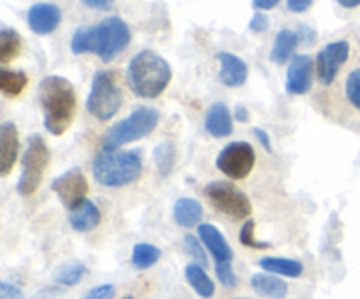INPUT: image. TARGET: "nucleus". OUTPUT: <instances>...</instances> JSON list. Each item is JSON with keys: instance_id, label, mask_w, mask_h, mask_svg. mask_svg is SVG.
Listing matches in <instances>:
<instances>
[{"instance_id": "nucleus-1", "label": "nucleus", "mask_w": 360, "mask_h": 299, "mask_svg": "<svg viewBox=\"0 0 360 299\" xmlns=\"http://www.w3.org/2000/svg\"><path fill=\"white\" fill-rule=\"evenodd\" d=\"M130 28L120 16H109L95 25H84L74 32L70 51L74 55L94 53L104 63L112 62L130 44Z\"/></svg>"}, {"instance_id": "nucleus-2", "label": "nucleus", "mask_w": 360, "mask_h": 299, "mask_svg": "<svg viewBox=\"0 0 360 299\" xmlns=\"http://www.w3.org/2000/svg\"><path fill=\"white\" fill-rule=\"evenodd\" d=\"M44 127L53 136H62L74 122L77 109V97L74 84L63 76H46L39 83Z\"/></svg>"}, {"instance_id": "nucleus-3", "label": "nucleus", "mask_w": 360, "mask_h": 299, "mask_svg": "<svg viewBox=\"0 0 360 299\" xmlns=\"http://www.w3.org/2000/svg\"><path fill=\"white\" fill-rule=\"evenodd\" d=\"M171 79L172 69L169 62L151 49H143L134 55L127 67V83L137 97H158L164 94Z\"/></svg>"}, {"instance_id": "nucleus-4", "label": "nucleus", "mask_w": 360, "mask_h": 299, "mask_svg": "<svg viewBox=\"0 0 360 299\" xmlns=\"http://www.w3.org/2000/svg\"><path fill=\"white\" fill-rule=\"evenodd\" d=\"M94 178L101 185L116 189L136 182L143 172V155L139 150H104L102 148L91 164Z\"/></svg>"}, {"instance_id": "nucleus-5", "label": "nucleus", "mask_w": 360, "mask_h": 299, "mask_svg": "<svg viewBox=\"0 0 360 299\" xmlns=\"http://www.w3.org/2000/svg\"><path fill=\"white\" fill-rule=\"evenodd\" d=\"M158 120H160L158 109L151 108V106H139L127 118L120 120L118 123L105 130L104 137H102V148L104 150H118L123 144L143 139L157 129Z\"/></svg>"}, {"instance_id": "nucleus-6", "label": "nucleus", "mask_w": 360, "mask_h": 299, "mask_svg": "<svg viewBox=\"0 0 360 299\" xmlns=\"http://www.w3.org/2000/svg\"><path fill=\"white\" fill-rule=\"evenodd\" d=\"M49 158H51V153H49L46 141L39 134L28 136L27 148L21 155V174L16 183V190L20 196L28 197L37 192L42 176L48 169Z\"/></svg>"}, {"instance_id": "nucleus-7", "label": "nucleus", "mask_w": 360, "mask_h": 299, "mask_svg": "<svg viewBox=\"0 0 360 299\" xmlns=\"http://www.w3.org/2000/svg\"><path fill=\"white\" fill-rule=\"evenodd\" d=\"M123 104L122 88L111 70L101 69L94 74L90 94L86 98V111L101 122H108Z\"/></svg>"}, {"instance_id": "nucleus-8", "label": "nucleus", "mask_w": 360, "mask_h": 299, "mask_svg": "<svg viewBox=\"0 0 360 299\" xmlns=\"http://www.w3.org/2000/svg\"><path fill=\"white\" fill-rule=\"evenodd\" d=\"M204 197L211 206L225 217L243 220L252 215V201L241 189L225 179H213L202 189Z\"/></svg>"}, {"instance_id": "nucleus-9", "label": "nucleus", "mask_w": 360, "mask_h": 299, "mask_svg": "<svg viewBox=\"0 0 360 299\" xmlns=\"http://www.w3.org/2000/svg\"><path fill=\"white\" fill-rule=\"evenodd\" d=\"M255 150L246 141H232L221 148L217 157V169L231 179H245L255 167Z\"/></svg>"}, {"instance_id": "nucleus-10", "label": "nucleus", "mask_w": 360, "mask_h": 299, "mask_svg": "<svg viewBox=\"0 0 360 299\" xmlns=\"http://www.w3.org/2000/svg\"><path fill=\"white\" fill-rule=\"evenodd\" d=\"M51 190L58 196L60 203L72 211L79 206L83 201H86L88 182L81 167H70L60 176H56L51 183Z\"/></svg>"}, {"instance_id": "nucleus-11", "label": "nucleus", "mask_w": 360, "mask_h": 299, "mask_svg": "<svg viewBox=\"0 0 360 299\" xmlns=\"http://www.w3.org/2000/svg\"><path fill=\"white\" fill-rule=\"evenodd\" d=\"M348 56H350V42L345 39L329 42L320 49L315 60V67L316 76L323 87H330L334 83L340 69L347 63Z\"/></svg>"}, {"instance_id": "nucleus-12", "label": "nucleus", "mask_w": 360, "mask_h": 299, "mask_svg": "<svg viewBox=\"0 0 360 299\" xmlns=\"http://www.w3.org/2000/svg\"><path fill=\"white\" fill-rule=\"evenodd\" d=\"M313 58L309 55H295L287 69L285 90L290 95H304L313 84Z\"/></svg>"}, {"instance_id": "nucleus-13", "label": "nucleus", "mask_w": 360, "mask_h": 299, "mask_svg": "<svg viewBox=\"0 0 360 299\" xmlns=\"http://www.w3.org/2000/svg\"><path fill=\"white\" fill-rule=\"evenodd\" d=\"M28 27L34 34L48 35L58 28L62 21V9L51 2H37L27 13Z\"/></svg>"}, {"instance_id": "nucleus-14", "label": "nucleus", "mask_w": 360, "mask_h": 299, "mask_svg": "<svg viewBox=\"0 0 360 299\" xmlns=\"http://www.w3.org/2000/svg\"><path fill=\"white\" fill-rule=\"evenodd\" d=\"M220 62V70H218V79L221 84L229 88H239L248 79V63L241 56L234 55L231 51H220L217 55Z\"/></svg>"}, {"instance_id": "nucleus-15", "label": "nucleus", "mask_w": 360, "mask_h": 299, "mask_svg": "<svg viewBox=\"0 0 360 299\" xmlns=\"http://www.w3.org/2000/svg\"><path fill=\"white\" fill-rule=\"evenodd\" d=\"M197 232H199V238L202 241V245L213 255L214 266L217 264H232L234 252H232L231 245L225 239V236L220 232V229L214 227L213 224H200Z\"/></svg>"}, {"instance_id": "nucleus-16", "label": "nucleus", "mask_w": 360, "mask_h": 299, "mask_svg": "<svg viewBox=\"0 0 360 299\" xmlns=\"http://www.w3.org/2000/svg\"><path fill=\"white\" fill-rule=\"evenodd\" d=\"M20 151V137L14 122H4L0 125V176H7L14 167Z\"/></svg>"}, {"instance_id": "nucleus-17", "label": "nucleus", "mask_w": 360, "mask_h": 299, "mask_svg": "<svg viewBox=\"0 0 360 299\" xmlns=\"http://www.w3.org/2000/svg\"><path fill=\"white\" fill-rule=\"evenodd\" d=\"M204 129L213 137H227L234 132V116L229 111L225 102H213L207 108L204 118Z\"/></svg>"}, {"instance_id": "nucleus-18", "label": "nucleus", "mask_w": 360, "mask_h": 299, "mask_svg": "<svg viewBox=\"0 0 360 299\" xmlns=\"http://www.w3.org/2000/svg\"><path fill=\"white\" fill-rule=\"evenodd\" d=\"M101 210H98L97 204L90 199L83 201L79 206H76L72 211H69V224L76 232L94 231V229L101 224Z\"/></svg>"}, {"instance_id": "nucleus-19", "label": "nucleus", "mask_w": 360, "mask_h": 299, "mask_svg": "<svg viewBox=\"0 0 360 299\" xmlns=\"http://www.w3.org/2000/svg\"><path fill=\"white\" fill-rule=\"evenodd\" d=\"M250 285L259 295L267 299H285L288 294V284L283 278L271 273H255L250 278Z\"/></svg>"}, {"instance_id": "nucleus-20", "label": "nucleus", "mask_w": 360, "mask_h": 299, "mask_svg": "<svg viewBox=\"0 0 360 299\" xmlns=\"http://www.w3.org/2000/svg\"><path fill=\"white\" fill-rule=\"evenodd\" d=\"M202 204L197 199H192V197H179L174 206H172V217H174L176 224L185 229L195 227L202 220Z\"/></svg>"}, {"instance_id": "nucleus-21", "label": "nucleus", "mask_w": 360, "mask_h": 299, "mask_svg": "<svg viewBox=\"0 0 360 299\" xmlns=\"http://www.w3.org/2000/svg\"><path fill=\"white\" fill-rule=\"evenodd\" d=\"M259 266L266 273L288 278H299L302 274V271H304V266H302L301 260L287 259V257H262L259 260Z\"/></svg>"}, {"instance_id": "nucleus-22", "label": "nucleus", "mask_w": 360, "mask_h": 299, "mask_svg": "<svg viewBox=\"0 0 360 299\" xmlns=\"http://www.w3.org/2000/svg\"><path fill=\"white\" fill-rule=\"evenodd\" d=\"M299 44L297 32L290 30V28H283L276 34V39H274L273 49H271V60L278 65L288 62L290 58H294V51Z\"/></svg>"}, {"instance_id": "nucleus-23", "label": "nucleus", "mask_w": 360, "mask_h": 299, "mask_svg": "<svg viewBox=\"0 0 360 299\" xmlns=\"http://www.w3.org/2000/svg\"><path fill=\"white\" fill-rule=\"evenodd\" d=\"M185 278L186 281H188L190 287H192L200 298L210 299L214 295V281L211 280V276L206 273V269H204L202 266H199V264H186Z\"/></svg>"}, {"instance_id": "nucleus-24", "label": "nucleus", "mask_w": 360, "mask_h": 299, "mask_svg": "<svg viewBox=\"0 0 360 299\" xmlns=\"http://www.w3.org/2000/svg\"><path fill=\"white\" fill-rule=\"evenodd\" d=\"M21 46H23V39L20 32L4 23L0 25V63L2 65H7L14 58H18Z\"/></svg>"}, {"instance_id": "nucleus-25", "label": "nucleus", "mask_w": 360, "mask_h": 299, "mask_svg": "<svg viewBox=\"0 0 360 299\" xmlns=\"http://www.w3.org/2000/svg\"><path fill=\"white\" fill-rule=\"evenodd\" d=\"M27 84L28 76L23 70H9L2 67V70H0V90H2L6 97H18L27 88Z\"/></svg>"}, {"instance_id": "nucleus-26", "label": "nucleus", "mask_w": 360, "mask_h": 299, "mask_svg": "<svg viewBox=\"0 0 360 299\" xmlns=\"http://www.w3.org/2000/svg\"><path fill=\"white\" fill-rule=\"evenodd\" d=\"M176 144L172 141H162L155 146L153 160L157 165V171L162 178H167L172 172L176 164Z\"/></svg>"}, {"instance_id": "nucleus-27", "label": "nucleus", "mask_w": 360, "mask_h": 299, "mask_svg": "<svg viewBox=\"0 0 360 299\" xmlns=\"http://www.w3.org/2000/svg\"><path fill=\"white\" fill-rule=\"evenodd\" d=\"M84 274H86V266L83 262L72 260V262H65L56 267L53 273V280L60 287H74L83 280Z\"/></svg>"}, {"instance_id": "nucleus-28", "label": "nucleus", "mask_w": 360, "mask_h": 299, "mask_svg": "<svg viewBox=\"0 0 360 299\" xmlns=\"http://www.w3.org/2000/svg\"><path fill=\"white\" fill-rule=\"evenodd\" d=\"M162 250L158 246L151 245V243H137L132 248V260L134 267L137 269H148V267L155 266L160 260Z\"/></svg>"}, {"instance_id": "nucleus-29", "label": "nucleus", "mask_w": 360, "mask_h": 299, "mask_svg": "<svg viewBox=\"0 0 360 299\" xmlns=\"http://www.w3.org/2000/svg\"><path fill=\"white\" fill-rule=\"evenodd\" d=\"M239 241H241V245L248 246V248H255V250L271 248V243L259 241V239L255 238V220H253V218L245 220L241 231H239Z\"/></svg>"}, {"instance_id": "nucleus-30", "label": "nucleus", "mask_w": 360, "mask_h": 299, "mask_svg": "<svg viewBox=\"0 0 360 299\" xmlns=\"http://www.w3.org/2000/svg\"><path fill=\"white\" fill-rule=\"evenodd\" d=\"M183 246H185V252L195 260V264H199V266L202 267L207 266L206 250L202 248V243L197 239V236L185 234V238H183Z\"/></svg>"}, {"instance_id": "nucleus-31", "label": "nucleus", "mask_w": 360, "mask_h": 299, "mask_svg": "<svg viewBox=\"0 0 360 299\" xmlns=\"http://www.w3.org/2000/svg\"><path fill=\"white\" fill-rule=\"evenodd\" d=\"M345 95L348 102L360 111V67L354 69L345 81Z\"/></svg>"}, {"instance_id": "nucleus-32", "label": "nucleus", "mask_w": 360, "mask_h": 299, "mask_svg": "<svg viewBox=\"0 0 360 299\" xmlns=\"http://www.w3.org/2000/svg\"><path fill=\"white\" fill-rule=\"evenodd\" d=\"M214 271H217V276L220 280V284L227 288H234L238 285V276L234 273V267L232 264H217L214 266Z\"/></svg>"}, {"instance_id": "nucleus-33", "label": "nucleus", "mask_w": 360, "mask_h": 299, "mask_svg": "<svg viewBox=\"0 0 360 299\" xmlns=\"http://www.w3.org/2000/svg\"><path fill=\"white\" fill-rule=\"evenodd\" d=\"M116 294V288L112 284H102L97 287L90 288L86 292V295H83V299H112Z\"/></svg>"}, {"instance_id": "nucleus-34", "label": "nucleus", "mask_w": 360, "mask_h": 299, "mask_svg": "<svg viewBox=\"0 0 360 299\" xmlns=\"http://www.w3.org/2000/svg\"><path fill=\"white\" fill-rule=\"evenodd\" d=\"M250 30L255 32V34H262V32L269 30L271 27V20L267 18V14L264 13H255L252 16V20H250Z\"/></svg>"}, {"instance_id": "nucleus-35", "label": "nucleus", "mask_w": 360, "mask_h": 299, "mask_svg": "<svg viewBox=\"0 0 360 299\" xmlns=\"http://www.w3.org/2000/svg\"><path fill=\"white\" fill-rule=\"evenodd\" d=\"M0 299H25V295L18 285L11 281H0Z\"/></svg>"}, {"instance_id": "nucleus-36", "label": "nucleus", "mask_w": 360, "mask_h": 299, "mask_svg": "<svg viewBox=\"0 0 360 299\" xmlns=\"http://www.w3.org/2000/svg\"><path fill=\"white\" fill-rule=\"evenodd\" d=\"M297 32V37H299V42H302V44H315L316 41V32L313 30L309 25H301L299 27Z\"/></svg>"}, {"instance_id": "nucleus-37", "label": "nucleus", "mask_w": 360, "mask_h": 299, "mask_svg": "<svg viewBox=\"0 0 360 299\" xmlns=\"http://www.w3.org/2000/svg\"><path fill=\"white\" fill-rule=\"evenodd\" d=\"M253 136L259 139V143L262 144L264 150L269 151V153H273V141H271V136L267 134V130L260 129V127H253Z\"/></svg>"}, {"instance_id": "nucleus-38", "label": "nucleus", "mask_w": 360, "mask_h": 299, "mask_svg": "<svg viewBox=\"0 0 360 299\" xmlns=\"http://www.w3.org/2000/svg\"><path fill=\"white\" fill-rule=\"evenodd\" d=\"M63 292L58 287H44L37 292L32 299H62Z\"/></svg>"}, {"instance_id": "nucleus-39", "label": "nucleus", "mask_w": 360, "mask_h": 299, "mask_svg": "<svg viewBox=\"0 0 360 299\" xmlns=\"http://www.w3.org/2000/svg\"><path fill=\"white\" fill-rule=\"evenodd\" d=\"M313 6V0H288L287 9L292 13H306Z\"/></svg>"}, {"instance_id": "nucleus-40", "label": "nucleus", "mask_w": 360, "mask_h": 299, "mask_svg": "<svg viewBox=\"0 0 360 299\" xmlns=\"http://www.w3.org/2000/svg\"><path fill=\"white\" fill-rule=\"evenodd\" d=\"M84 7H90V9H97V11H109L112 7V2L109 0H83Z\"/></svg>"}, {"instance_id": "nucleus-41", "label": "nucleus", "mask_w": 360, "mask_h": 299, "mask_svg": "<svg viewBox=\"0 0 360 299\" xmlns=\"http://www.w3.org/2000/svg\"><path fill=\"white\" fill-rule=\"evenodd\" d=\"M278 6V0H253L252 7L257 9V13H262V11L274 9Z\"/></svg>"}, {"instance_id": "nucleus-42", "label": "nucleus", "mask_w": 360, "mask_h": 299, "mask_svg": "<svg viewBox=\"0 0 360 299\" xmlns=\"http://www.w3.org/2000/svg\"><path fill=\"white\" fill-rule=\"evenodd\" d=\"M234 116H236V120H239L241 123H246L250 120V113L245 106H236Z\"/></svg>"}, {"instance_id": "nucleus-43", "label": "nucleus", "mask_w": 360, "mask_h": 299, "mask_svg": "<svg viewBox=\"0 0 360 299\" xmlns=\"http://www.w3.org/2000/svg\"><path fill=\"white\" fill-rule=\"evenodd\" d=\"M341 7H347V9H354V7H359L360 6V0H340Z\"/></svg>"}, {"instance_id": "nucleus-44", "label": "nucleus", "mask_w": 360, "mask_h": 299, "mask_svg": "<svg viewBox=\"0 0 360 299\" xmlns=\"http://www.w3.org/2000/svg\"><path fill=\"white\" fill-rule=\"evenodd\" d=\"M123 299H132V298H130V295H127V298H123Z\"/></svg>"}, {"instance_id": "nucleus-45", "label": "nucleus", "mask_w": 360, "mask_h": 299, "mask_svg": "<svg viewBox=\"0 0 360 299\" xmlns=\"http://www.w3.org/2000/svg\"><path fill=\"white\" fill-rule=\"evenodd\" d=\"M236 299H246V298H236Z\"/></svg>"}]
</instances>
